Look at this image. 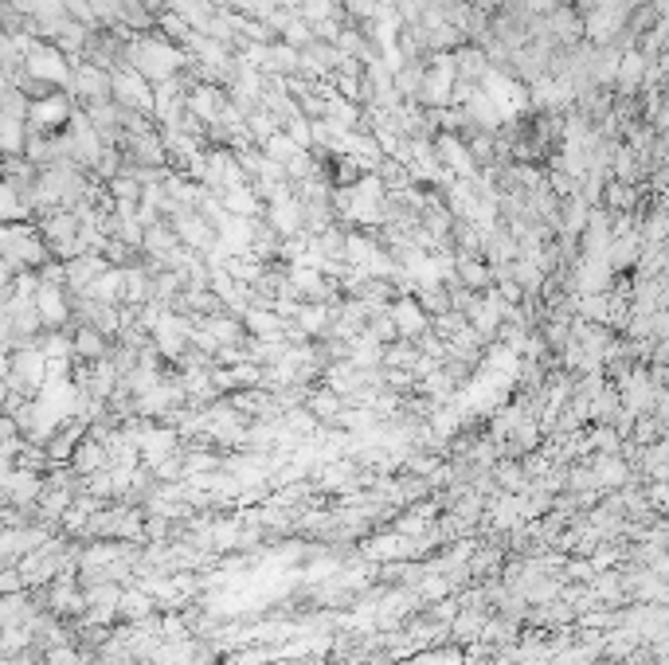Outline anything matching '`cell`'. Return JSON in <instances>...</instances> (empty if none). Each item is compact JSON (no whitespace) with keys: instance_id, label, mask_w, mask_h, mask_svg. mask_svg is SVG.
Returning <instances> with one entry per match:
<instances>
[{"instance_id":"obj_1","label":"cell","mask_w":669,"mask_h":665,"mask_svg":"<svg viewBox=\"0 0 669 665\" xmlns=\"http://www.w3.org/2000/svg\"><path fill=\"white\" fill-rule=\"evenodd\" d=\"M118 59H122V67L137 71L145 83H165V79L180 75L184 67H192L188 51L169 44L161 32H137V36H130V40L122 44V55H118Z\"/></svg>"},{"instance_id":"obj_2","label":"cell","mask_w":669,"mask_h":665,"mask_svg":"<svg viewBox=\"0 0 669 665\" xmlns=\"http://www.w3.org/2000/svg\"><path fill=\"white\" fill-rule=\"evenodd\" d=\"M71 59L59 51L55 44H44V40H36V44L24 51V63H20V71L28 75V79H36V83H44L51 90H71Z\"/></svg>"},{"instance_id":"obj_3","label":"cell","mask_w":669,"mask_h":665,"mask_svg":"<svg viewBox=\"0 0 669 665\" xmlns=\"http://www.w3.org/2000/svg\"><path fill=\"white\" fill-rule=\"evenodd\" d=\"M63 568H71L67 544H63V540H51V536H47L40 548H32L28 556H20V564H16L24 587H44V583H51Z\"/></svg>"},{"instance_id":"obj_4","label":"cell","mask_w":669,"mask_h":665,"mask_svg":"<svg viewBox=\"0 0 669 665\" xmlns=\"http://www.w3.org/2000/svg\"><path fill=\"white\" fill-rule=\"evenodd\" d=\"M458 83V71H454V55L446 51H435V59L423 67V83H419V102L431 106V110H443L450 106V90Z\"/></svg>"},{"instance_id":"obj_5","label":"cell","mask_w":669,"mask_h":665,"mask_svg":"<svg viewBox=\"0 0 669 665\" xmlns=\"http://www.w3.org/2000/svg\"><path fill=\"white\" fill-rule=\"evenodd\" d=\"M110 98L126 110H137V114H153V83H145L137 71L130 67H114L110 71Z\"/></svg>"},{"instance_id":"obj_6","label":"cell","mask_w":669,"mask_h":665,"mask_svg":"<svg viewBox=\"0 0 669 665\" xmlns=\"http://www.w3.org/2000/svg\"><path fill=\"white\" fill-rule=\"evenodd\" d=\"M71 114H75L71 94L51 90V94H44V98H32V102H28V118H24V122H28V130L51 133V130H63Z\"/></svg>"},{"instance_id":"obj_7","label":"cell","mask_w":669,"mask_h":665,"mask_svg":"<svg viewBox=\"0 0 669 665\" xmlns=\"http://www.w3.org/2000/svg\"><path fill=\"white\" fill-rule=\"evenodd\" d=\"M431 149H435V161L443 165L446 177H454V180L478 177V161L470 157V145H466L458 133H439V137L431 141Z\"/></svg>"},{"instance_id":"obj_8","label":"cell","mask_w":669,"mask_h":665,"mask_svg":"<svg viewBox=\"0 0 669 665\" xmlns=\"http://www.w3.org/2000/svg\"><path fill=\"white\" fill-rule=\"evenodd\" d=\"M71 98H79L83 106L87 102H106L110 98V71L106 67H94L87 59H79L75 67H71V90H67Z\"/></svg>"},{"instance_id":"obj_9","label":"cell","mask_w":669,"mask_h":665,"mask_svg":"<svg viewBox=\"0 0 669 665\" xmlns=\"http://www.w3.org/2000/svg\"><path fill=\"white\" fill-rule=\"evenodd\" d=\"M173 235H177V243H184L188 251H200V255L216 243V227L204 220L200 212H192V208L173 212Z\"/></svg>"},{"instance_id":"obj_10","label":"cell","mask_w":669,"mask_h":665,"mask_svg":"<svg viewBox=\"0 0 669 665\" xmlns=\"http://www.w3.org/2000/svg\"><path fill=\"white\" fill-rule=\"evenodd\" d=\"M529 106H540V110H568L576 106V90L568 79L560 75H540L529 83Z\"/></svg>"},{"instance_id":"obj_11","label":"cell","mask_w":669,"mask_h":665,"mask_svg":"<svg viewBox=\"0 0 669 665\" xmlns=\"http://www.w3.org/2000/svg\"><path fill=\"white\" fill-rule=\"evenodd\" d=\"M153 333V345H157V353L161 356H173L177 360L180 353H184V345H188V333H192V325L180 317V313H161L157 317V325L149 329Z\"/></svg>"},{"instance_id":"obj_12","label":"cell","mask_w":669,"mask_h":665,"mask_svg":"<svg viewBox=\"0 0 669 665\" xmlns=\"http://www.w3.org/2000/svg\"><path fill=\"white\" fill-rule=\"evenodd\" d=\"M36 313H40V321H44V329H59L67 317H71V302H67V286H59V282H40L36 286Z\"/></svg>"},{"instance_id":"obj_13","label":"cell","mask_w":669,"mask_h":665,"mask_svg":"<svg viewBox=\"0 0 669 665\" xmlns=\"http://www.w3.org/2000/svg\"><path fill=\"white\" fill-rule=\"evenodd\" d=\"M223 102H227V98H223L220 90L204 83V87H192L188 94H184V114L196 118L200 126H216V122H220Z\"/></svg>"},{"instance_id":"obj_14","label":"cell","mask_w":669,"mask_h":665,"mask_svg":"<svg viewBox=\"0 0 669 665\" xmlns=\"http://www.w3.org/2000/svg\"><path fill=\"white\" fill-rule=\"evenodd\" d=\"M658 384L638 368V372H630L623 380V407H626V415H642V411H650L654 407V399H658Z\"/></svg>"},{"instance_id":"obj_15","label":"cell","mask_w":669,"mask_h":665,"mask_svg":"<svg viewBox=\"0 0 669 665\" xmlns=\"http://www.w3.org/2000/svg\"><path fill=\"white\" fill-rule=\"evenodd\" d=\"M611 274H615V270L607 266V259H587V255H580V266H576L572 286H576L580 298H587V294H607Z\"/></svg>"},{"instance_id":"obj_16","label":"cell","mask_w":669,"mask_h":665,"mask_svg":"<svg viewBox=\"0 0 669 665\" xmlns=\"http://www.w3.org/2000/svg\"><path fill=\"white\" fill-rule=\"evenodd\" d=\"M267 220H270V231H278V235H298L302 231V204H298V196L290 192V196H282V200H270L267 204Z\"/></svg>"},{"instance_id":"obj_17","label":"cell","mask_w":669,"mask_h":665,"mask_svg":"<svg viewBox=\"0 0 669 665\" xmlns=\"http://www.w3.org/2000/svg\"><path fill=\"white\" fill-rule=\"evenodd\" d=\"M646 55L642 51H634V47H626L623 55H619V71H615V87L623 98H634L638 90H642V75H646Z\"/></svg>"},{"instance_id":"obj_18","label":"cell","mask_w":669,"mask_h":665,"mask_svg":"<svg viewBox=\"0 0 669 665\" xmlns=\"http://www.w3.org/2000/svg\"><path fill=\"white\" fill-rule=\"evenodd\" d=\"M544 24H548V36H552V44H572L583 36V20L576 16V8H568V4H560V8H552L548 16H544Z\"/></svg>"},{"instance_id":"obj_19","label":"cell","mask_w":669,"mask_h":665,"mask_svg":"<svg viewBox=\"0 0 669 665\" xmlns=\"http://www.w3.org/2000/svg\"><path fill=\"white\" fill-rule=\"evenodd\" d=\"M122 294H126L122 266H106V270L90 282L87 290H83V298H90V302H102V306H118V302H122Z\"/></svg>"},{"instance_id":"obj_20","label":"cell","mask_w":669,"mask_h":665,"mask_svg":"<svg viewBox=\"0 0 669 665\" xmlns=\"http://www.w3.org/2000/svg\"><path fill=\"white\" fill-rule=\"evenodd\" d=\"M36 603L28 591H12V595H0V630H12V626H28L36 619Z\"/></svg>"},{"instance_id":"obj_21","label":"cell","mask_w":669,"mask_h":665,"mask_svg":"<svg viewBox=\"0 0 669 665\" xmlns=\"http://www.w3.org/2000/svg\"><path fill=\"white\" fill-rule=\"evenodd\" d=\"M321 114H325V122H333V126H341V130H357L360 118H364V110H360L357 102L341 98L337 90L321 94Z\"/></svg>"},{"instance_id":"obj_22","label":"cell","mask_w":669,"mask_h":665,"mask_svg":"<svg viewBox=\"0 0 669 665\" xmlns=\"http://www.w3.org/2000/svg\"><path fill=\"white\" fill-rule=\"evenodd\" d=\"M388 317H392V329H396L400 337H423V333H427V313L419 310L415 298H400V302L388 310Z\"/></svg>"},{"instance_id":"obj_23","label":"cell","mask_w":669,"mask_h":665,"mask_svg":"<svg viewBox=\"0 0 669 665\" xmlns=\"http://www.w3.org/2000/svg\"><path fill=\"white\" fill-rule=\"evenodd\" d=\"M220 208H223V212H231V216L255 220V216L263 212V200L255 196V188H251V184H235V188L220 192Z\"/></svg>"},{"instance_id":"obj_24","label":"cell","mask_w":669,"mask_h":665,"mask_svg":"<svg viewBox=\"0 0 669 665\" xmlns=\"http://www.w3.org/2000/svg\"><path fill=\"white\" fill-rule=\"evenodd\" d=\"M106 466H110V454H106V446L98 443V439H83V443L75 446V454H71V470L79 478H90V474H98Z\"/></svg>"},{"instance_id":"obj_25","label":"cell","mask_w":669,"mask_h":665,"mask_svg":"<svg viewBox=\"0 0 669 665\" xmlns=\"http://www.w3.org/2000/svg\"><path fill=\"white\" fill-rule=\"evenodd\" d=\"M349 364L353 368H376V364H384V341L380 337H372V329H364L353 337V345H349Z\"/></svg>"},{"instance_id":"obj_26","label":"cell","mask_w":669,"mask_h":665,"mask_svg":"<svg viewBox=\"0 0 669 665\" xmlns=\"http://www.w3.org/2000/svg\"><path fill=\"white\" fill-rule=\"evenodd\" d=\"M286 286H290L294 294L325 298V274H321V270H313V266H306V263H290V270H286Z\"/></svg>"},{"instance_id":"obj_27","label":"cell","mask_w":669,"mask_h":665,"mask_svg":"<svg viewBox=\"0 0 669 665\" xmlns=\"http://www.w3.org/2000/svg\"><path fill=\"white\" fill-rule=\"evenodd\" d=\"M294 321H298V325H294V333H290V337H294V341H302V337H317V333H325L333 317H329V310H325V302H317V306H298Z\"/></svg>"},{"instance_id":"obj_28","label":"cell","mask_w":669,"mask_h":665,"mask_svg":"<svg viewBox=\"0 0 669 665\" xmlns=\"http://www.w3.org/2000/svg\"><path fill=\"white\" fill-rule=\"evenodd\" d=\"M454 282H462L466 290H486L493 282L490 266L482 263L478 255H462V259H454Z\"/></svg>"},{"instance_id":"obj_29","label":"cell","mask_w":669,"mask_h":665,"mask_svg":"<svg viewBox=\"0 0 669 665\" xmlns=\"http://www.w3.org/2000/svg\"><path fill=\"white\" fill-rule=\"evenodd\" d=\"M71 356H75V360H87V364L106 360V337H102L98 329L83 325L79 333H71Z\"/></svg>"},{"instance_id":"obj_30","label":"cell","mask_w":669,"mask_h":665,"mask_svg":"<svg viewBox=\"0 0 669 665\" xmlns=\"http://www.w3.org/2000/svg\"><path fill=\"white\" fill-rule=\"evenodd\" d=\"M591 482H595V489H619L626 482V462L615 454H599L591 466Z\"/></svg>"},{"instance_id":"obj_31","label":"cell","mask_w":669,"mask_h":665,"mask_svg":"<svg viewBox=\"0 0 669 665\" xmlns=\"http://www.w3.org/2000/svg\"><path fill=\"white\" fill-rule=\"evenodd\" d=\"M180 396H184L180 384H157V388H149L145 396H137V411H141V415H161V411H169L173 403H180Z\"/></svg>"},{"instance_id":"obj_32","label":"cell","mask_w":669,"mask_h":665,"mask_svg":"<svg viewBox=\"0 0 669 665\" xmlns=\"http://www.w3.org/2000/svg\"><path fill=\"white\" fill-rule=\"evenodd\" d=\"M243 321H247V329H251L259 341H278V337L286 333V321L274 310H247Z\"/></svg>"},{"instance_id":"obj_33","label":"cell","mask_w":669,"mask_h":665,"mask_svg":"<svg viewBox=\"0 0 669 665\" xmlns=\"http://www.w3.org/2000/svg\"><path fill=\"white\" fill-rule=\"evenodd\" d=\"M153 607H157V599L149 595V591H141V587H130V591H122V599H118V615L130 622H145L153 615Z\"/></svg>"},{"instance_id":"obj_34","label":"cell","mask_w":669,"mask_h":665,"mask_svg":"<svg viewBox=\"0 0 669 665\" xmlns=\"http://www.w3.org/2000/svg\"><path fill=\"white\" fill-rule=\"evenodd\" d=\"M376 255H380V247H376L368 235H357V231H353V235H345V243H341V259H345V263H353V266H360V270L372 263Z\"/></svg>"},{"instance_id":"obj_35","label":"cell","mask_w":669,"mask_h":665,"mask_svg":"<svg viewBox=\"0 0 669 665\" xmlns=\"http://www.w3.org/2000/svg\"><path fill=\"white\" fill-rule=\"evenodd\" d=\"M141 247H149L157 259H169V251H177V235H173L169 223H153V227H145Z\"/></svg>"},{"instance_id":"obj_36","label":"cell","mask_w":669,"mask_h":665,"mask_svg":"<svg viewBox=\"0 0 669 665\" xmlns=\"http://www.w3.org/2000/svg\"><path fill=\"white\" fill-rule=\"evenodd\" d=\"M634 200H638V184L607 180V188H603V204H607V212H630Z\"/></svg>"},{"instance_id":"obj_37","label":"cell","mask_w":669,"mask_h":665,"mask_svg":"<svg viewBox=\"0 0 669 665\" xmlns=\"http://www.w3.org/2000/svg\"><path fill=\"white\" fill-rule=\"evenodd\" d=\"M16 220H32V208L20 200V192L12 184L0 180V223H16Z\"/></svg>"},{"instance_id":"obj_38","label":"cell","mask_w":669,"mask_h":665,"mask_svg":"<svg viewBox=\"0 0 669 665\" xmlns=\"http://www.w3.org/2000/svg\"><path fill=\"white\" fill-rule=\"evenodd\" d=\"M200 329H204L220 349H227V345L239 341V321H235V317H204Z\"/></svg>"},{"instance_id":"obj_39","label":"cell","mask_w":669,"mask_h":665,"mask_svg":"<svg viewBox=\"0 0 669 665\" xmlns=\"http://www.w3.org/2000/svg\"><path fill=\"white\" fill-rule=\"evenodd\" d=\"M517 591H521V599H529V603H548V599H556L560 595V583L556 579H525V583H517Z\"/></svg>"},{"instance_id":"obj_40","label":"cell","mask_w":669,"mask_h":665,"mask_svg":"<svg viewBox=\"0 0 669 665\" xmlns=\"http://www.w3.org/2000/svg\"><path fill=\"white\" fill-rule=\"evenodd\" d=\"M47 360H75L71 356V333H44V337H36L32 341Z\"/></svg>"},{"instance_id":"obj_41","label":"cell","mask_w":669,"mask_h":665,"mask_svg":"<svg viewBox=\"0 0 669 665\" xmlns=\"http://www.w3.org/2000/svg\"><path fill=\"white\" fill-rule=\"evenodd\" d=\"M259 149H263V157H270V161H278V165H286V161H290L294 153H302V149H298V145H294V141H290V137H286V133H282V130L270 133V137H267V141H263V145H259Z\"/></svg>"},{"instance_id":"obj_42","label":"cell","mask_w":669,"mask_h":665,"mask_svg":"<svg viewBox=\"0 0 669 665\" xmlns=\"http://www.w3.org/2000/svg\"><path fill=\"white\" fill-rule=\"evenodd\" d=\"M282 133H286L298 149H313V133H310V118H306V114H298V118L282 122Z\"/></svg>"},{"instance_id":"obj_43","label":"cell","mask_w":669,"mask_h":665,"mask_svg":"<svg viewBox=\"0 0 669 665\" xmlns=\"http://www.w3.org/2000/svg\"><path fill=\"white\" fill-rule=\"evenodd\" d=\"M521 513H525V509H521V501L505 497V501L493 509V521H497L501 529H513V525H521Z\"/></svg>"},{"instance_id":"obj_44","label":"cell","mask_w":669,"mask_h":665,"mask_svg":"<svg viewBox=\"0 0 669 665\" xmlns=\"http://www.w3.org/2000/svg\"><path fill=\"white\" fill-rule=\"evenodd\" d=\"M415 302H419V310L427 313H443L446 306H450V298H446L443 294V286H431V290H419V298H415Z\"/></svg>"},{"instance_id":"obj_45","label":"cell","mask_w":669,"mask_h":665,"mask_svg":"<svg viewBox=\"0 0 669 665\" xmlns=\"http://www.w3.org/2000/svg\"><path fill=\"white\" fill-rule=\"evenodd\" d=\"M44 665H79V650H75V646H67V642H59V646H47Z\"/></svg>"},{"instance_id":"obj_46","label":"cell","mask_w":669,"mask_h":665,"mask_svg":"<svg viewBox=\"0 0 669 665\" xmlns=\"http://www.w3.org/2000/svg\"><path fill=\"white\" fill-rule=\"evenodd\" d=\"M341 4H345L341 12H345V16H357V20H376V16H380V4H376V0H341Z\"/></svg>"},{"instance_id":"obj_47","label":"cell","mask_w":669,"mask_h":665,"mask_svg":"<svg viewBox=\"0 0 669 665\" xmlns=\"http://www.w3.org/2000/svg\"><path fill=\"white\" fill-rule=\"evenodd\" d=\"M458 423H462V415H458V411H439V415L431 419V427H435V439H450V435L458 431Z\"/></svg>"},{"instance_id":"obj_48","label":"cell","mask_w":669,"mask_h":665,"mask_svg":"<svg viewBox=\"0 0 669 665\" xmlns=\"http://www.w3.org/2000/svg\"><path fill=\"white\" fill-rule=\"evenodd\" d=\"M310 411L313 415H337V411H341V399H337V392H317V396L310 399Z\"/></svg>"},{"instance_id":"obj_49","label":"cell","mask_w":669,"mask_h":665,"mask_svg":"<svg viewBox=\"0 0 669 665\" xmlns=\"http://www.w3.org/2000/svg\"><path fill=\"white\" fill-rule=\"evenodd\" d=\"M12 591H28V587L16 568H0V595H12Z\"/></svg>"},{"instance_id":"obj_50","label":"cell","mask_w":669,"mask_h":665,"mask_svg":"<svg viewBox=\"0 0 669 665\" xmlns=\"http://www.w3.org/2000/svg\"><path fill=\"white\" fill-rule=\"evenodd\" d=\"M415 665H466V658L458 650H443V654H431V658H419Z\"/></svg>"},{"instance_id":"obj_51","label":"cell","mask_w":669,"mask_h":665,"mask_svg":"<svg viewBox=\"0 0 669 665\" xmlns=\"http://www.w3.org/2000/svg\"><path fill=\"white\" fill-rule=\"evenodd\" d=\"M12 341V325H8V313H4V306H0V349Z\"/></svg>"},{"instance_id":"obj_52","label":"cell","mask_w":669,"mask_h":665,"mask_svg":"<svg viewBox=\"0 0 669 665\" xmlns=\"http://www.w3.org/2000/svg\"><path fill=\"white\" fill-rule=\"evenodd\" d=\"M274 4H278V8H282V12H298V8H302V4H306V0H274Z\"/></svg>"},{"instance_id":"obj_53","label":"cell","mask_w":669,"mask_h":665,"mask_svg":"<svg viewBox=\"0 0 669 665\" xmlns=\"http://www.w3.org/2000/svg\"><path fill=\"white\" fill-rule=\"evenodd\" d=\"M4 399H8V384H0V411H4Z\"/></svg>"},{"instance_id":"obj_54","label":"cell","mask_w":669,"mask_h":665,"mask_svg":"<svg viewBox=\"0 0 669 665\" xmlns=\"http://www.w3.org/2000/svg\"><path fill=\"white\" fill-rule=\"evenodd\" d=\"M0 165H4V157H0Z\"/></svg>"}]
</instances>
